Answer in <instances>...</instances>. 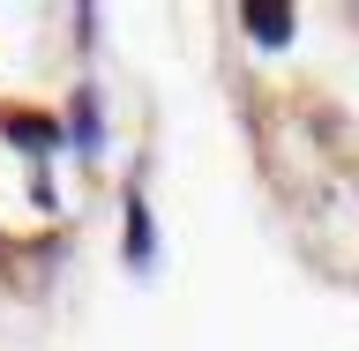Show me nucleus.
<instances>
[{
    "label": "nucleus",
    "mask_w": 359,
    "mask_h": 351,
    "mask_svg": "<svg viewBox=\"0 0 359 351\" xmlns=\"http://www.w3.org/2000/svg\"><path fill=\"white\" fill-rule=\"evenodd\" d=\"M247 30H262V38L277 45V38L292 30V15H285V8H247Z\"/></svg>",
    "instance_id": "nucleus-1"
}]
</instances>
